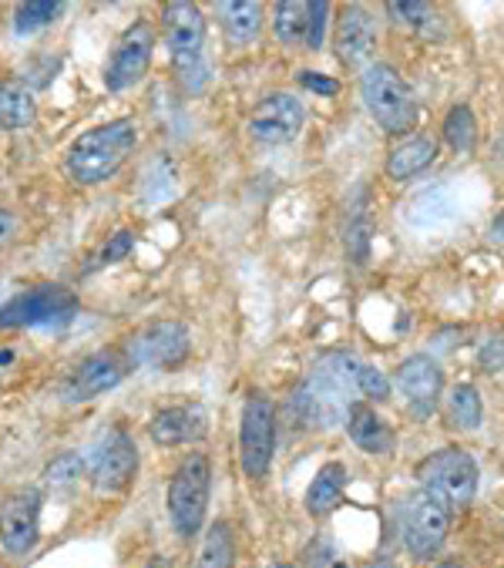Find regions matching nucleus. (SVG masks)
I'll use <instances>...</instances> for the list:
<instances>
[{
    "instance_id": "f257e3e1",
    "label": "nucleus",
    "mask_w": 504,
    "mask_h": 568,
    "mask_svg": "<svg viewBox=\"0 0 504 568\" xmlns=\"http://www.w3.org/2000/svg\"><path fill=\"white\" fill-rule=\"evenodd\" d=\"M139 145V128L129 118H118L98 128L81 131L68 149V171L81 186H101L121 171Z\"/></svg>"
},
{
    "instance_id": "f03ea898",
    "label": "nucleus",
    "mask_w": 504,
    "mask_h": 568,
    "mask_svg": "<svg viewBox=\"0 0 504 568\" xmlns=\"http://www.w3.org/2000/svg\"><path fill=\"white\" fill-rule=\"evenodd\" d=\"M357 360L344 357V354H329L316 364V370L310 374V380L292 393V411L300 414V421L316 424V427H329L340 417L350 414L353 407V393L357 387Z\"/></svg>"
},
{
    "instance_id": "7ed1b4c3",
    "label": "nucleus",
    "mask_w": 504,
    "mask_h": 568,
    "mask_svg": "<svg viewBox=\"0 0 504 568\" xmlns=\"http://www.w3.org/2000/svg\"><path fill=\"white\" fill-rule=\"evenodd\" d=\"M165 44L172 55V68L182 81L185 92H202L208 84V64H205V21L202 11L189 0H176L165 8Z\"/></svg>"
},
{
    "instance_id": "20e7f679",
    "label": "nucleus",
    "mask_w": 504,
    "mask_h": 568,
    "mask_svg": "<svg viewBox=\"0 0 504 568\" xmlns=\"http://www.w3.org/2000/svg\"><path fill=\"white\" fill-rule=\"evenodd\" d=\"M360 95L387 135H404L417 125V98L391 64H370L360 74Z\"/></svg>"
},
{
    "instance_id": "39448f33",
    "label": "nucleus",
    "mask_w": 504,
    "mask_h": 568,
    "mask_svg": "<svg viewBox=\"0 0 504 568\" xmlns=\"http://www.w3.org/2000/svg\"><path fill=\"white\" fill-rule=\"evenodd\" d=\"M208 495H213V464L205 454H189L168 481V514L179 539H195L202 532Z\"/></svg>"
},
{
    "instance_id": "423d86ee",
    "label": "nucleus",
    "mask_w": 504,
    "mask_h": 568,
    "mask_svg": "<svg viewBox=\"0 0 504 568\" xmlns=\"http://www.w3.org/2000/svg\"><path fill=\"white\" fill-rule=\"evenodd\" d=\"M77 296L68 286H34L27 293L11 296L0 306V330L24 327H68L77 317Z\"/></svg>"
},
{
    "instance_id": "0eeeda50",
    "label": "nucleus",
    "mask_w": 504,
    "mask_h": 568,
    "mask_svg": "<svg viewBox=\"0 0 504 568\" xmlns=\"http://www.w3.org/2000/svg\"><path fill=\"white\" fill-rule=\"evenodd\" d=\"M451 505L420 485L407 505H404V542H407V552L420 561H428L441 552L444 539H447V529H451Z\"/></svg>"
},
{
    "instance_id": "6e6552de",
    "label": "nucleus",
    "mask_w": 504,
    "mask_h": 568,
    "mask_svg": "<svg viewBox=\"0 0 504 568\" xmlns=\"http://www.w3.org/2000/svg\"><path fill=\"white\" fill-rule=\"evenodd\" d=\"M276 451V407L263 393H252L239 421V461L252 481H263Z\"/></svg>"
},
{
    "instance_id": "1a4fd4ad",
    "label": "nucleus",
    "mask_w": 504,
    "mask_h": 568,
    "mask_svg": "<svg viewBox=\"0 0 504 568\" xmlns=\"http://www.w3.org/2000/svg\"><path fill=\"white\" fill-rule=\"evenodd\" d=\"M420 485L437 492L451 508H465L478 492V464L468 451L444 448L420 464Z\"/></svg>"
},
{
    "instance_id": "9d476101",
    "label": "nucleus",
    "mask_w": 504,
    "mask_h": 568,
    "mask_svg": "<svg viewBox=\"0 0 504 568\" xmlns=\"http://www.w3.org/2000/svg\"><path fill=\"white\" fill-rule=\"evenodd\" d=\"M152 55H155V31L148 21H139L132 24L129 31L121 34L118 48L105 68V87L108 92H129L135 87L148 68H152Z\"/></svg>"
},
{
    "instance_id": "9b49d317",
    "label": "nucleus",
    "mask_w": 504,
    "mask_h": 568,
    "mask_svg": "<svg viewBox=\"0 0 504 568\" xmlns=\"http://www.w3.org/2000/svg\"><path fill=\"white\" fill-rule=\"evenodd\" d=\"M192 350V336L189 327L179 320H161L145 327L135 343H132V357L142 367H155V370H176L185 364Z\"/></svg>"
},
{
    "instance_id": "f8f14e48",
    "label": "nucleus",
    "mask_w": 504,
    "mask_h": 568,
    "mask_svg": "<svg viewBox=\"0 0 504 568\" xmlns=\"http://www.w3.org/2000/svg\"><path fill=\"white\" fill-rule=\"evenodd\" d=\"M40 539V495L37 488H17L0 505V542L11 555L34 552Z\"/></svg>"
},
{
    "instance_id": "ddd939ff",
    "label": "nucleus",
    "mask_w": 504,
    "mask_h": 568,
    "mask_svg": "<svg viewBox=\"0 0 504 568\" xmlns=\"http://www.w3.org/2000/svg\"><path fill=\"white\" fill-rule=\"evenodd\" d=\"M303 118H307V111L297 98L286 92H273L252 108L249 131H252V139H260L266 145H286L300 135Z\"/></svg>"
},
{
    "instance_id": "4468645a",
    "label": "nucleus",
    "mask_w": 504,
    "mask_h": 568,
    "mask_svg": "<svg viewBox=\"0 0 504 568\" xmlns=\"http://www.w3.org/2000/svg\"><path fill=\"white\" fill-rule=\"evenodd\" d=\"M139 474V448L124 430H111L92 458V481L98 492H124Z\"/></svg>"
},
{
    "instance_id": "2eb2a0df",
    "label": "nucleus",
    "mask_w": 504,
    "mask_h": 568,
    "mask_svg": "<svg viewBox=\"0 0 504 568\" xmlns=\"http://www.w3.org/2000/svg\"><path fill=\"white\" fill-rule=\"evenodd\" d=\"M397 387L417 417H431L437 411V398L444 390V374H441L434 357L417 354L397 367Z\"/></svg>"
},
{
    "instance_id": "dca6fc26",
    "label": "nucleus",
    "mask_w": 504,
    "mask_h": 568,
    "mask_svg": "<svg viewBox=\"0 0 504 568\" xmlns=\"http://www.w3.org/2000/svg\"><path fill=\"white\" fill-rule=\"evenodd\" d=\"M124 380V364L115 354H95L88 360H81L68 380H64V401L71 404H88L95 398H101L105 390H115Z\"/></svg>"
},
{
    "instance_id": "f3484780",
    "label": "nucleus",
    "mask_w": 504,
    "mask_h": 568,
    "mask_svg": "<svg viewBox=\"0 0 504 568\" xmlns=\"http://www.w3.org/2000/svg\"><path fill=\"white\" fill-rule=\"evenodd\" d=\"M376 51V31L370 14L360 4L344 8L340 21H336V55L347 68H370V58Z\"/></svg>"
},
{
    "instance_id": "a211bd4d",
    "label": "nucleus",
    "mask_w": 504,
    "mask_h": 568,
    "mask_svg": "<svg viewBox=\"0 0 504 568\" xmlns=\"http://www.w3.org/2000/svg\"><path fill=\"white\" fill-rule=\"evenodd\" d=\"M208 430L205 411L195 404H179V407H165L148 421V434L158 448H179V445H195L202 441Z\"/></svg>"
},
{
    "instance_id": "6ab92c4d",
    "label": "nucleus",
    "mask_w": 504,
    "mask_h": 568,
    "mask_svg": "<svg viewBox=\"0 0 504 568\" xmlns=\"http://www.w3.org/2000/svg\"><path fill=\"white\" fill-rule=\"evenodd\" d=\"M347 434H350V441L367 451V454H391L394 445H397V437L391 430V424L376 414L370 404H353L350 414H347Z\"/></svg>"
},
{
    "instance_id": "aec40b11",
    "label": "nucleus",
    "mask_w": 504,
    "mask_h": 568,
    "mask_svg": "<svg viewBox=\"0 0 504 568\" xmlns=\"http://www.w3.org/2000/svg\"><path fill=\"white\" fill-rule=\"evenodd\" d=\"M223 31L232 44H252L263 31V4L260 0H223L216 4Z\"/></svg>"
},
{
    "instance_id": "412c9836",
    "label": "nucleus",
    "mask_w": 504,
    "mask_h": 568,
    "mask_svg": "<svg viewBox=\"0 0 504 568\" xmlns=\"http://www.w3.org/2000/svg\"><path fill=\"white\" fill-rule=\"evenodd\" d=\"M344 488H347V468L340 461H329L316 471V477L310 481L307 488V511L313 518H323L329 514L336 505L344 498Z\"/></svg>"
},
{
    "instance_id": "4be33fe9",
    "label": "nucleus",
    "mask_w": 504,
    "mask_h": 568,
    "mask_svg": "<svg viewBox=\"0 0 504 568\" xmlns=\"http://www.w3.org/2000/svg\"><path fill=\"white\" fill-rule=\"evenodd\" d=\"M437 158V142L428 139V135H417V139H407L404 145H397L387 158V175L391 179H413L424 168H431Z\"/></svg>"
},
{
    "instance_id": "5701e85b",
    "label": "nucleus",
    "mask_w": 504,
    "mask_h": 568,
    "mask_svg": "<svg viewBox=\"0 0 504 568\" xmlns=\"http://www.w3.org/2000/svg\"><path fill=\"white\" fill-rule=\"evenodd\" d=\"M37 118L34 92L21 81H11L0 87V131H24Z\"/></svg>"
},
{
    "instance_id": "b1692460",
    "label": "nucleus",
    "mask_w": 504,
    "mask_h": 568,
    "mask_svg": "<svg viewBox=\"0 0 504 568\" xmlns=\"http://www.w3.org/2000/svg\"><path fill=\"white\" fill-rule=\"evenodd\" d=\"M232 561H236L232 532H229L226 521H216L213 529H208L205 542H202V552H199L195 568H232Z\"/></svg>"
},
{
    "instance_id": "393cba45",
    "label": "nucleus",
    "mask_w": 504,
    "mask_h": 568,
    "mask_svg": "<svg viewBox=\"0 0 504 568\" xmlns=\"http://www.w3.org/2000/svg\"><path fill=\"white\" fill-rule=\"evenodd\" d=\"M273 27L286 48L303 44L307 40V4H297V0H283V4H276L273 8Z\"/></svg>"
},
{
    "instance_id": "a878e982",
    "label": "nucleus",
    "mask_w": 504,
    "mask_h": 568,
    "mask_svg": "<svg viewBox=\"0 0 504 568\" xmlns=\"http://www.w3.org/2000/svg\"><path fill=\"white\" fill-rule=\"evenodd\" d=\"M447 407H451L454 427H460V430H475L481 424V398L471 383H457L447 398Z\"/></svg>"
},
{
    "instance_id": "bb28decb",
    "label": "nucleus",
    "mask_w": 504,
    "mask_h": 568,
    "mask_svg": "<svg viewBox=\"0 0 504 568\" xmlns=\"http://www.w3.org/2000/svg\"><path fill=\"white\" fill-rule=\"evenodd\" d=\"M475 135H478V128H475V115L468 105H457L451 108L447 121H444V139L454 152H471L475 145Z\"/></svg>"
},
{
    "instance_id": "cd10ccee",
    "label": "nucleus",
    "mask_w": 504,
    "mask_h": 568,
    "mask_svg": "<svg viewBox=\"0 0 504 568\" xmlns=\"http://www.w3.org/2000/svg\"><path fill=\"white\" fill-rule=\"evenodd\" d=\"M58 4H51V0H31V4H21L17 14H14V27L17 34H34L40 27H48L55 17H58Z\"/></svg>"
},
{
    "instance_id": "c85d7f7f",
    "label": "nucleus",
    "mask_w": 504,
    "mask_h": 568,
    "mask_svg": "<svg viewBox=\"0 0 504 568\" xmlns=\"http://www.w3.org/2000/svg\"><path fill=\"white\" fill-rule=\"evenodd\" d=\"M81 474H84V458L74 454V451L58 454V458L45 468V481H48V485H55V488H68V485H74V481H77Z\"/></svg>"
},
{
    "instance_id": "c756f323",
    "label": "nucleus",
    "mask_w": 504,
    "mask_h": 568,
    "mask_svg": "<svg viewBox=\"0 0 504 568\" xmlns=\"http://www.w3.org/2000/svg\"><path fill=\"white\" fill-rule=\"evenodd\" d=\"M303 568H353V565H350V558L340 548H336L329 539H316L303 552Z\"/></svg>"
},
{
    "instance_id": "7c9ffc66",
    "label": "nucleus",
    "mask_w": 504,
    "mask_h": 568,
    "mask_svg": "<svg viewBox=\"0 0 504 568\" xmlns=\"http://www.w3.org/2000/svg\"><path fill=\"white\" fill-rule=\"evenodd\" d=\"M370 236H373V226L367 215H357L350 229H347V252L350 259L357 262V267H363V262L370 259Z\"/></svg>"
},
{
    "instance_id": "2f4dec72",
    "label": "nucleus",
    "mask_w": 504,
    "mask_h": 568,
    "mask_svg": "<svg viewBox=\"0 0 504 568\" xmlns=\"http://www.w3.org/2000/svg\"><path fill=\"white\" fill-rule=\"evenodd\" d=\"M326 21H329V4H326V0H313V4H307V44H310V51L323 48Z\"/></svg>"
},
{
    "instance_id": "473e14b6",
    "label": "nucleus",
    "mask_w": 504,
    "mask_h": 568,
    "mask_svg": "<svg viewBox=\"0 0 504 568\" xmlns=\"http://www.w3.org/2000/svg\"><path fill=\"white\" fill-rule=\"evenodd\" d=\"M357 387H360V393H367V398H373V401H387L391 398L387 377L376 367H367V364L357 367Z\"/></svg>"
},
{
    "instance_id": "72a5a7b5",
    "label": "nucleus",
    "mask_w": 504,
    "mask_h": 568,
    "mask_svg": "<svg viewBox=\"0 0 504 568\" xmlns=\"http://www.w3.org/2000/svg\"><path fill=\"white\" fill-rule=\"evenodd\" d=\"M132 249H135V236H132L129 229H121V233H115V236L105 242L101 259H105V262H121V259H129Z\"/></svg>"
},
{
    "instance_id": "f704fd0d",
    "label": "nucleus",
    "mask_w": 504,
    "mask_h": 568,
    "mask_svg": "<svg viewBox=\"0 0 504 568\" xmlns=\"http://www.w3.org/2000/svg\"><path fill=\"white\" fill-rule=\"evenodd\" d=\"M391 14L413 24V27H428L431 21V4H417V0H407V4H391Z\"/></svg>"
},
{
    "instance_id": "c9c22d12",
    "label": "nucleus",
    "mask_w": 504,
    "mask_h": 568,
    "mask_svg": "<svg viewBox=\"0 0 504 568\" xmlns=\"http://www.w3.org/2000/svg\"><path fill=\"white\" fill-rule=\"evenodd\" d=\"M300 81H303V87H310V92H316V95H326V98L340 95V84H336L333 78H326V74H320V71H303Z\"/></svg>"
},
{
    "instance_id": "e433bc0d",
    "label": "nucleus",
    "mask_w": 504,
    "mask_h": 568,
    "mask_svg": "<svg viewBox=\"0 0 504 568\" xmlns=\"http://www.w3.org/2000/svg\"><path fill=\"white\" fill-rule=\"evenodd\" d=\"M481 367L491 370V374H497V370L504 367V343H501V340H491V343L481 350Z\"/></svg>"
},
{
    "instance_id": "4c0bfd02",
    "label": "nucleus",
    "mask_w": 504,
    "mask_h": 568,
    "mask_svg": "<svg viewBox=\"0 0 504 568\" xmlns=\"http://www.w3.org/2000/svg\"><path fill=\"white\" fill-rule=\"evenodd\" d=\"M11 236H14V215L8 209H0V246H4Z\"/></svg>"
},
{
    "instance_id": "58836bf2",
    "label": "nucleus",
    "mask_w": 504,
    "mask_h": 568,
    "mask_svg": "<svg viewBox=\"0 0 504 568\" xmlns=\"http://www.w3.org/2000/svg\"><path fill=\"white\" fill-rule=\"evenodd\" d=\"M494 239H497V242H504V212L494 218Z\"/></svg>"
},
{
    "instance_id": "ea45409f",
    "label": "nucleus",
    "mask_w": 504,
    "mask_h": 568,
    "mask_svg": "<svg viewBox=\"0 0 504 568\" xmlns=\"http://www.w3.org/2000/svg\"><path fill=\"white\" fill-rule=\"evenodd\" d=\"M145 568H172V565H168V558H165V555H155V558L145 565Z\"/></svg>"
},
{
    "instance_id": "a19ab883",
    "label": "nucleus",
    "mask_w": 504,
    "mask_h": 568,
    "mask_svg": "<svg viewBox=\"0 0 504 568\" xmlns=\"http://www.w3.org/2000/svg\"><path fill=\"white\" fill-rule=\"evenodd\" d=\"M367 568H397V565H394L391 558H376V561H370Z\"/></svg>"
},
{
    "instance_id": "79ce46f5",
    "label": "nucleus",
    "mask_w": 504,
    "mask_h": 568,
    "mask_svg": "<svg viewBox=\"0 0 504 568\" xmlns=\"http://www.w3.org/2000/svg\"><path fill=\"white\" fill-rule=\"evenodd\" d=\"M437 568H460V565H457V561H451V558H447V561H441V565H437Z\"/></svg>"
},
{
    "instance_id": "37998d69",
    "label": "nucleus",
    "mask_w": 504,
    "mask_h": 568,
    "mask_svg": "<svg viewBox=\"0 0 504 568\" xmlns=\"http://www.w3.org/2000/svg\"><path fill=\"white\" fill-rule=\"evenodd\" d=\"M269 568H292V565H286V561H273Z\"/></svg>"
}]
</instances>
